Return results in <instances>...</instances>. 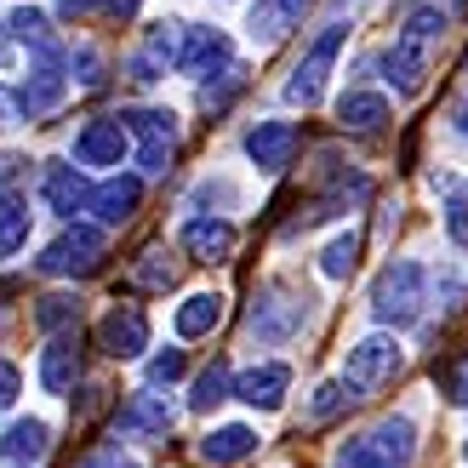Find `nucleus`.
<instances>
[{"label":"nucleus","instance_id":"nucleus-45","mask_svg":"<svg viewBox=\"0 0 468 468\" xmlns=\"http://www.w3.org/2000/svg\"><path fill=\"white\" fill-rule=\"evenodd\" d=\"M17 292V280H0V297H12Z\"/></svg>","mask_w":468,"mask_h":468},{"label":"nucleus","instance_id":"nucleus-40","mask_svg":"<svg viewBox=\"0 0 468 468\" xmlns=\"http://www.w3.org/2000/svg\"><path fill=\"white\" fill-rule=\"evenodd\" d=\"M80 468H132V463H126L121 452H114V446H109V452H91V457H86Z\"/></svg>","mask_w":468,"mask_h":468},{"label":"nucleus","instance_id":"nucleus-21","mask_svg":"<svg viewBox=\"0 0 468 468\" xmlns=\"http://www.w3.org/2000/svg\"><path fill=\"white\" fill-rule=\"evenodd\" d=\"M40 195H46V206H52L58 218H75V212H86V200H91V189H86L80 166H63V160H52V166H46V177H40Z\"/></svg>","mask_w":468,"mask_h":468},{"label":"nucleus","instance_id":"nucleus-19","mask_svg":"<svg viewBox=\"0 0 468 468\" xmlns=\"http://www.w3.org/2000/svg\"><path fill=\"white\" fill-rule=\"evenodd\" d=\"M114 429L132 434V440H160L172 429V406L166 394H132V400L121 406V417H114Z\"/></svg>","mask_w":468,"mask_h":468},{"label":"nucleus","instance_id":"nucleus-38","mask_svg":"<svg viewBox=\"0 0 468 468\" xmlns=\"http://www.w3.org/2000/svg\"><path fill=\"white\" fill-rule=\"evenodd\" d=\"M17 388H23V378H17V366H12V360H0V411H12V400H17Z\"/></svg>","mask_w":468,"mask_h":468},{"label":"nucleus","instance_id":"nucleus-12","mask_svg":"<svg viewBox=\"0 0 468 468\" xmlns=\"http://www.w3.org/2000/svg\"><path fill=\"white\" fill-rule=\"evenodd\" d=\"M75 160H80V166H121V160H126V121H121V114L86 121L80 137H75Z\"/></svg>","mask_w":468,"mask_h":468},{"label":"nucleus","instance_id":"nucleus-18","mask_svg":"<svg viewBox=\"0 0 468 468\" xmlns=\"http://www.w3.org/2000/svg\"><path fill=\"white\" fill-rule=\"evenodd\" d=\"M183 251H189L195 263H229L234 223L229 218H189V223H183Z\"/></svg>","mask_w":468,"mask_h":468},{"label":"nucleus","instance_id":"nucleus-2","mask_svg":"<svg viewBox=\"0 0 468 468\" xmlns=\"http://www.w3.org/2000/svg\"><path fill=\"white\" fill-rule=\"evenodd\" d=\"M411 457H417V429H411V417H383L378 429L355 434V440L337 452V468H411Z\"/></svg>","mask_w":468,"mask_h":468},{"label":"nucleus","instance_id":"nucleus-32","mask_svg":"<svg viewBox=\"0 0 468 468\" xmlns=\"http://www.w3.org/2000/svg\"><path fill=\"white\" fill-rule=\"evenodd\" d=\"M6 29L23 40V46H35V52H58V40H52V29H46V12H35V6H17L12 12V23Z\"/></svg>","mask_w":468,"mask_h":468},{"label":"nucleus","instance_id":"nucleus-44","mask_svg":"<svg viewBox=\"0 0 468 468\" xmlns=\"http://www.w3.org/2000/svg\"><path fill=\"white\" fill-rule=\"evenodd\" d=\"M0 29H6V23H0ZM12 58V46H6V35H0V63H6Z\"/></svg>","mask_w":468,"mask_h":468},{"label":"nucleus","instance_id":"nucleus-10","mask_svg":"<svg viewBox=\"0 0 468 468\" xmlns=\"http://www.w3.org/2000/svg\"><path fill=\"white\" fill-rule=\"evenodd\" d=\"M303 309H309V297H286L280 286L263 292V303L251 309V337L257 343H286L303 332Z\"/></svg>","mask_w":468,"mask_h":468},{"label":"nucleus","instance_id":"nucleus-35","mask_svg":"<svg viewBox=\"0 0 468 468\" xmlns=\"http://www.w3.org/2000/svg\"><path fill=\"white\" fill-rule=\"evenodd\" d=\"M177 378H183V348H160V355L149 360V383L166 388V383H177Z\"/></svg>","mask_w":468,"mask_h":468},{"label":"nucleus","instance_id":"nucleus-6","mask_svg":"<svg viewBox=\"0 0 468 468\" xmlns=\"http://www.w3.org/2000/svg\"><path fill=\"white\" fill-rule=\"evenodd\" d=\"M394 371H400V343L394 337H366L348 348V360H343V383L360 394H378L383 383H394Z\"/></svg>","mask_w":468,"mask_h":468},{"label":"nucleus","instance_id":"nucleus-22","mask_svg":"<svg viewBox=\"0 0 468 468\" xmlns=\"http://www.w3.org/2000/svg\"><path fill=\"white\" fill-rule=\"evenodd\" d=\"M46 452H52V429L35 423V417H17V423H6V434H0V457L6 463H40Z\"/></svg>","mask_w":468,"mask_h":468},{"label":"nucleus","instance_id":"nucleus-4","mask_svg":"<svg viewBox=\"0 0 468 468\" xmlns=\"http://www.w3.org/2000/svg\"><path fill=\"white\" fill-rule=\"evenodd\" d=\"M126 137H137V166L144 177H166L177 154V114L172 109H126Z\"/></svg>","mask_w":468,"mask_h":468},{"label":"nucleus","instance_id":"nucleus-23","mask_svg":"<svg viewBox=\"0 0 468 468\" xmlns=\"http://www.w3.org/2000/svg\"><path fill=\"white\" fill-rule=\"evenodd\" d=\"M200 457L212 463V468H234V463H246V457H257V429H246V423L212 429V434L200 440Z\"/></svg>","mask_w":468,"mask_h":468},{"label":"nucleus","instance_id":"nucleus-11","mask_svg":"<svg viewBox=\"0 0 468 468\" xmlns=\"http://www.w3.org/2000/svg\"><path fill=\"white\" fill-rule=\"evenodd\" d=\"M63 91H69V75H63L58 52H40L35 75L17 86V114H23V121H40V114H52L63 103Z\"/></svg>","mask_w":468,"mask_h":468},{"label":"nucleus","instance_id":"nucleus-41","mask_svg":"<svg viewBox=\"0 0 468 468\" xmlns=\"http://www.w3.org/2000/svg\"><path fill=\"white\" fill-rule=\"evenodd\" d=\"M58 12L63 17H91V12H98V0H58Z\"/></svg>","mask_w":468,"mask_h":468},{"label":"nucleus","instance_id":"nucleus-39","mask_svg":"<svg viewBox=\"0 0 468 468\" xmlns=\"http://www.w3.org/2000/svg\"><path fill=\"white\" fill-rule=\"evenodd\" d=\"M137 6H144V0H98V12H103L109 23H126V17H137Z\"/></svg>","mask_w":468,"mask_h":468},{"label":"nucleus","instance_id":"nucleus-15","mask_svg":"<svg viewBox=\"0 0 468 468\" xmlns=\"http://www.w3.org/2000/svg\"><path fill=\"white\" fill-rule=\"evenodd\" d=\"M137 200H144V183L137 177H103L98 189H91V200H86V212H98V223L103 229H121V223H132V212H137Z\"/></svg>","mask_w":468,"mask_h":468},{"label":"nucleus","instance_id":"nucleus-1","mask_svg":"<svg viewBox=\"0 0 468 468\" xmlns=\"http://www.w3.org/2000/svg\"><path fill=\"white\" fill-rule=\"evenodd\" d=\"M440 35H446V12H440V6H417V12L400 23V35H394L388 58H383V69H388V80H394V91H400V98H417V91H423L429 69H434Z\"/></svg>","mask_w":468,"mask_h":468},{"label":"nucleus","instance_id":"nucleus-43","mask_svg":"<svg viewBox=\"0 0 468 468\" xmlns=\"http://www.w3.org/2000/svg\"><path fill=\"white\" fill-rule=\"evenodd\" d=\"M12 103H17V98H6V91H0V121H6V114H12Z\"/></svg>","mask_w":468,"mask_h":468},{"label":"nucleus","instance_id":"nucleus-37","mask_svg":"<svg viewBox=\"0 0 468 468\" xmlns=\"http://www.w3.org/2000/svg\"><path fill=\"white\" fill-rule=\"evenodd\" d=\"M69 69H80V86H91V91H98V86H103V58H98V52H91V46H80V52H75V58H69Z\"/></svg>","mask_w":468,"mask_h":468},{"label":"nucleus","instance_id":"nucleus-26","mask_svg":"<svg viewBox=\"0 0 468 468\" xmlns=\"http://www.w3.org/2000/svg\"><path fill=\"white\" fill-rule=\"evenodd\" d=\"M223 325V297L218 292H195L177 303V337H212Z\"/></svg>","mask_w":468,"mask_h":468},{"label":"nucleus","instance_id":"nucleus-24","mask_svg":"<svg viewBox=\"0 0 468 468\" xmlns=\"http://www.w3.org/2000/svg\"><path fill=\"white\" fill-rule=\"evenodd\" d=\"M177 274H183V269L172 263V257L149 246V251H137V257H132V269H126V286H132V292H154V297H166V292L177 286Z\"/></svg>","mask_w":468,"mask_h":468},{"label":"nucleus","instance_id":"nucleus-34","mask_svg":"<svg viewBox=\"0 0 468 468\" xmlns=\"http://www.w3.org/2000/svg\"><path fill=\"white\" fill-rule=\"evenodd\" d=\"M234 91H240V69L229 63V69H223V86H200V109H206V114H218V109L234 98Z\"/></svg>","mask_w":468,"mask_h":468},{"label":"nucleus","instance_id":"nucleus-25","mask_svg":"<svg viewBox=\"0 0 468 468\" xmlns=\"http://www.w3.org/2000/svg\"><path fill=\"white\" fill-rule=\"evenodd\" d=\"M388 98H378V91H348V98L337 103V126L343 132H383L388 126Z\"/></svg>","mask_w":468,"mask_h":468},{"label":"nucleus","instance_id":"nucleus-13","mask_svg":"<svg viewBox=\"0 0 468 468\" xmlns=\"http://www.w3.org/2000/svg\"><path fill=\"white\" fill-rule=\"evenodd\" d=\"M297 144H303V132H297L292 121H257L251 137H246V154H251L263 172H280V166H292Z\"/></svg>","mask_w":468,"mask_h":468},{"label":"nucleus","instance_id":"nucleus-9","mask_svg":"<svg viewBox=\"0 0 468 468\" xmlns=\"http://www.w3.org/2000/svg\"><path fill=\"white\" fill-rule=\"evenodd\" d=\"M177 58H183V23H154L144 35V46H137V58L126 63V75L137 86H154L166 69H177Z\"/></svg>","mask_w":468,"mask_h":468},{"label":"nucleus","instance_id":"nucleus-8","mask_svg":"<svg viewBox=\"0 0 468 468\" xmlns=\"http://www.w3.org/2000/svg\"><path fill=\"white\" fill-rule=\"evenodd\" d=\"M98 348L109 360H137L149 348V314L137 309V303H114L98 320Z\"/></svg>","mask_w":468,"mask_h":468},{"label":"nucleus","instance_id":"nucleus-17","mask_svg":"<svg viewBox=\"0 0 468 468\" xmlns=\"http://www.w3.org/2000/svg\"><path fill=\"white\" fill-rule=\"evenodd\" d=\"M303 12H309V0H257L251 17H246V29H251L257 46H280L303 23Z\"/></svg>","mask_w":468,"mask_h":468},{"label":"nucleus","instance_id":"nucleus-42","mask_svg":"<svg viewBox=\"0 0 468 468\" xmlns=\"http://www.w3.org/2000/svg\"><path fill=\"white\" fill-rule=\"evenodd\" d=\"M457 132H463V137H468V103H463V109H457Z\"/></svg>","mask_w":468,"mask_h":468},{"label":"nucleus","instance_id":"nucleus-27","mask_svg":"<svg viewBox=\"0 0 468 468\" xmlns=\"http://www.w3.org/2000/svg\"><path fill=\"white\" fill-rule=\"evenodd\" d=\"M23 240H29V200L0 183V257H12Z\"/></svg>","mask_w":468,"mask_h":468},{"label":"nucleus","instance_id":"nucleus-33","mask_svg":"<svg viewBox=\"0 0 468 468\" xmlns=\"http://www.w3.org/2000/svg\"><path fill=\"white\" fill-rule=\"evenodd\" d=\"M355 263H360V234H337V240L320 251V269L332 274V280H348Z\"/></svg>","mask_w":468,"mask_h":468},{"label":"nucleus","instance_id":"nucleus-28","mask_svg":"<svg viewBox=\"0 0 468 468\" xmlns=\"http://www.w3.org/2000/svg\"><path fill=\"white\" fill-rule=\"evenodd\" d=\"M35 325L40 332H75L80 325V297L75 292H46L35 303Z\"/></svg>","mask_w":468,"mask_h":468},{"label":"nucleus","instance_id":"nucleus-14","mask_svg":"<svg viewBox=\"0 0 468 468\" xmlns=\"http://www.w3.org/2000/svg\"><path fill=\"white\" fill-rule=\"evenodd\" d=\"M229 58H234V46H229V35L223 29H183V58H177V69L183 75H195V80H206L218 69H229Z\"/></svg>","mask_w":468,"mask_h":468},{"label":"nucleus","instance_id":"nucleus-5","mask_svg":"<svg viewBox=\"0 0 468 468\" xmlns=\"http://www.w3.org/2000/svg\"><path fill=\"white\" fill-rule=\"evenodd\" d=\"M343 23H325L320 29V40L303 52V63L292 69V80H286V103H303V109H314L320 103V91H325V80H332V63H337V52H343Z\"/></svg>","mask_w":468,"mask_h":468},{"label":"nucleus","instance_id":"nucleus-36","mask_svg":"<svg viewBox=\"0 0 468 468\" xmlns=\"http://www.w3.org/2000/svg\"><path fill=\"white\" fill-rule=\"evenodd\" d=\"M446 234L468 251V195H457V189H452V200H446Z\"/></svg>","mask_w":468,"mask_h":468},{"label":"nucleus","instance_id":"nucleus-3","mask_svg":"<svg viewBox=\"0 0 468 468\" xmlns=\"http://www.w3.org/2000/svg\"><path fill=\"white\" fill-rule=\"evenodd\" d=\"M429 292V269L411 263V257H400V263H388L378 274V286H371V314H378L383 325H411L417 314H423V297Z\"/></svg>","mask_w":468,"mask_h":468},{"label":"nucleus","instance_id":"nucleus-29","mask_svg":"<svg viewBox=\"0 0 468 468\" xmlns=\"http://www.w3.org/2000/svg\"><path fill=\"white\" fill-rule=\"evenodd\" d=\"M355 400H360V394L348 388V383H320V388H314V406L303 411V429H320V423H332V417H337V411H348Z\"/></svg>","mask_w":468,"mask_h":468},{"label":"nucleus","instance_id":"nucleus-30","mask_svg":"<svg viewBox=\"0 0 468 468\" xmlns=\"http://www.w3.org/2000/svg\"><path fill=\"white\" fill-rule=\"evenodd\" d=\"M229 394H234V388H229V366H223V360H212V366H206L200 378H195L189 406H195V411H212V406H223V400H229Z\"/></svg>","mask_w":468,"mask_h":468},{"label":"nucleus","instance_id":"nucleus-7","mask_svg":"<svg viewBox=\"0 0 468 468\" xmlns=\"http://www.w3.org/2000/svg\"><path fill=\"white\" fill-rule=\"evenodd\" d=\"M91 269H103V229L98 223L63 229L58 240L40 251V274H91Z\"/></svg>","mask_w":468,"mask_h":468},{"label":"nucleus","instance_id":"nucleus-31","mask_svg":"<svg viewBox=\"0 0 468 468\" xmlns=\"http://www.w3.org/2000/svg\"><path fill=\"white\" fill-rule=\"evenodd\" d=\"M434 383L452 406H468V348H457V355H446L434 366Z\"/></svg>","mask_w":468,"mask_h":468},{"label":"nucleus","instance_id":"nucleus-16","mask_svg":"<svg viewBox=\"0 0 468 468\" xmlns=\"http://www.w3.org/2000/svg\"><path fill=\"white\" fill-rule=\"evenodd\" d=\"M286 388H292V366L286 360H263V366L240 371V383H234V394H240L246 406H257V411H274L286 400Z\"/></svg>","mask_w":468,"mask_h":468},{"label":"nucleus","instance_id":"nucleus-46","mask_svg":"<svg viewBox=\"0 0 468 468\" xmlns=\"http://www.w3.org/2000/svg\"><path fill=\"white\" fill-rule=\"evenodd\" d=\"M463 69H468V58H463Z\"/></svg>","mask_w":468,"mask_h":468},{"label":"nucleus","instance_id":"nucleus-20","mask_svg":"<svg viewBox=\"0 0 468 468\" xmlns=\"http://www.w3.org/2000/svg\"><path fill=\"white\" fill-rule=\"evenodd\" d=\"M75 383H80V343H75V332H63V337L46 343V355H40V388L46 394H75Z\"/></svg>","mask_w":468,"mask_h":468}]
</instances>
